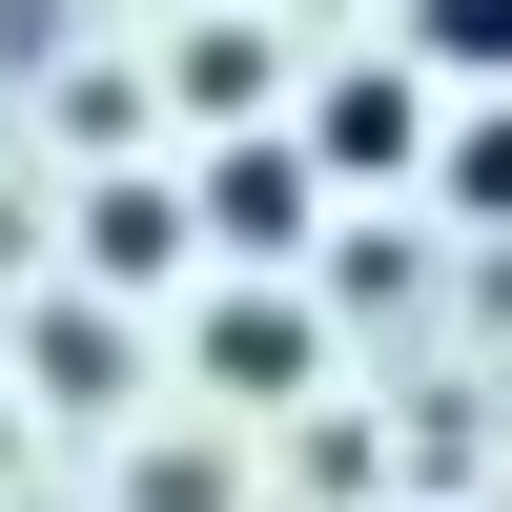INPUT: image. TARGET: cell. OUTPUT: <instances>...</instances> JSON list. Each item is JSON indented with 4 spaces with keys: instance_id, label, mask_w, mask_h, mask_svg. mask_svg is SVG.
<instances>
[{
    "instance_id": "4",
    "label": "cell",
    "mask_w": 512,
    "mask_h": 512,
    "mask_svg": "<svg viewBox=\"0 0 512 512\" xmlns=\"http://www.w3.org/2000/svg\"><path fill=\"white\" fill-rule=\"evenodd\" d=\"M267 62H287L267 21H185V103H205V123H246V103H267Z\"/></svg>"
},
{
    "instance_id": "5",
    "label": "cell",
    "mask_w": 512,
    "mask_h": 512,
    "mask_svg": "<svg viewBox=\"0 0 512 512\" xmlns=\"http://www.w3.org/2000/svg\"><path fill=\"white\" fill-rule=\"evenodd\" d=\"M410 62H451V82H512V0H410Z\"/></svg>"
},
{
    "instance_id": "6",
    "label": "cell",
    "mask_w": 512,
    "mask_h": 512,
    "mask_svg": "<svg viewBox=\"0 0 512 512\" xmlns=\"http://www.w3.org/2000/svg\"><path fill=\"white\" fill-rule=\"evenodd\" d=\"M41 390L103 410V390H123V328H103V308H41Z\"/></svg>"
},
{
    "instance_id": "8",
    "label": "cell",
    "mask_w": 512,
    "mask_h": 512,
    "mask_svg": "<svg viewBox=\"0 0 512 512\" xmlns=\"http://www.w3.org/2000/svg\"><path fill=\"white\" fill-rule=\"evenodd\" d=\"M451 205H472V226H512V103L472 123V144H451Z\"/></svg>"
},
{
    "instance_id": "7",
    "label": "cell",
    "mask_w": 512,
    "mask_h": 512,
    "mask_svg": "<svg viewBox=\"0 0 512 512\" xmlns=\"http://www.w3.org/2000/svg\"><path fill=\"white\" fill-rule=\"evenodd\" d=\"M164 226H185V205H164V185H103V205H82V246H103V267H123V287H144V267H164Z\"/></svg>"
},
{
    "instance_id": "3",
    "label": "cell",
    "mask_w": 512,
    "mask_h": 512,
    "mask_svg": "<svg viewBox=\"0 0 512 512\" xmlns=\"http://www.w3.org/2000/svg\"><path fill=\"white\" fill-rule=\"evenodd\" d=\"M205 390H226V410H287V390H308V308H287V287H226V308H205Z\"/></svg>"
},
{
    "instance_id": "1",
    "label": "cell",
    "mask_w": 512,
    "mask_h": 512,
    "mask_svg": "<svg viewBox=\"0 0 512 512\" xmlns=\"http://www.w3.org/2000/svg\"><path fill=\"white\" fill-rule=\"evenodd\" d=\"M185 226L226 246V267H287V246H308V144H205Z\"/></svg>"
},
{
    "instance_id": "2",
    "label": "cell",
    "mask_w": 512,
    "mask_h": 512,
    "mask_svg": "<svg viewBox=\"0 0 512 512\" xmlns=\"http://www.w3.org/2000/svg\"><path fill=\"white\" fill-rule=\"evenodd\" d=\"M308 164H349V185H410V164H431V82H410V62H328Z\"/></svg>"
}]
</instances>
